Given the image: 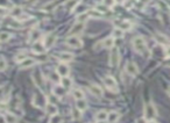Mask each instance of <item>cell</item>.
Listing matches in <instances>:
<instances>
[{"label": "cell", "instance_id": "6da1fadb", "mask_svg": "<svg viewBox=\"0 0 170 123\" xmlns=\"http://www.w3.org/2000/svg\"><path fill=\"white\" fill-rule=\"evenodd\" d=\"M157 115V110H156V107L153 102H149L148 105H146L145 107V120L146 121H153Z\"/></svg>", "mask_w": 170, "mask_h": 123}, {"label": "cell", "instance_id": "7a4b0ae2", "mask_svg": "<svg viewBox=\"0 0 170 123\" xmlns=\"http://www.w3.org/2000/svg\"><path fill=\"white\" fill-rule=\"evenodd\" d=\"M133 48H134V50L136 52L139 53L145 52L147 49V43L145 41V38L141 37V36H136L133 40Z\"/></svg>", "mask_w": 170, "mask_h": 123}, {"label": "cell", "instance_id": "3957f363", "mask_svg": "<svg viewBox=\"0 0 170 123\" xmlns=\"http://www.w3.org/2000/svg\"><path fill=\"white\" fill-rule=\"evenodd\" d=\"M104 84H105V86L110 91L112 92H118V85H117V81H115V79L111 76H106L104 77Z\"/></svg>", "mask_w": 170, "mask_h": 123}, {"label": "cell", "instance_id": "277c9868", "mask_svg": "<svg viewBox=\"0 0 170 123\" xmlns=\"http://www.w3.org/2000/svg\"><path fill=\"white\" fill-rule=\"evenodd\" d=\"M66 44H68L69 47L74 48V49L81 48L83 45L82 41H81V38H79L78 36H69V37L66 38Z\"/></svg>", "mask_w": 170, "mask_h": 123}, {"label": "cell", "instance_id": "5b68a950", "mask_svg": "<svg viewBox=\"0 0 170 123\" xmlns=\"http://www.w3.org/2000/svg\"><path fill=\"white\" fill-rule=\"evenodd\" d=\"M119 62H120V52H119V50L115 48L110 53V65L111 66H118Z\"/></svg>", "mask_w": 170, "mask_h": 123}, {"label": "cell", "instance_id": "8992f818", "mask_svg": "<svg viewBox=\"0 0 170 123\" xmlns=\"http://www.w3.org/2000/svg\"><path fill=\"white\" fill-rule=\"evenodd\" d=\"M55 42H56V35L54 33H50V34L44 36V40H43L42 43H43V45H44L46 49H49L50 47H53Z\"/></svg>", "mask_w": 170, "mask_h": 123}, {"label": "cell", "instance_id": "52a82bcc", "mask_svg": "<svg viewBox=\"0 0 170 123\" xmlns=\"http://www.w3.org/2000/svg\"><path fill=\"white\" fill-rule=\"evenodd\" d=\"M84 28H85L84 24H82V22H77V24H75L71 27L70 31H69V36H77L78 34L82 33L83 30H84Z\"/></svg>", "mask_w": 170, "mask_h": 123}, {"label": "cell", "instance_id": "ba28073f", "mask_svg": "<svg viewBox=\"0 0 170 123\" xmlns=\"http://www.w3.org/2000/svg\"><path fill=\"white\" fill-rule=\"evenodd\" d=\"M33 79H34V82L36 84L37 87L43 88V86H44V79H43L42 73L39 70H36L35 72L33 73Z\"/></svg>", "mask_w": 170, "mask_h": 123}, {"label": "cell", "instance_id": "9c48e42d", "mask_svg": "<svg viewBox=\"0 0 170 123\" xmlns=\"http://www.w3.org/2000/svg\"><path fill=\"white\" fill-rule=\"evenodd\" d=\"M56 72L59 73V77H68L69 73H70V69H69V66L65 64V63H61V64L57 65Z\"/></svg>", "mask_w": 170, "mask_h": 123}, {"label": "cell", "instance_id": "30bf717a", "mask_svg": "<svg viewBox=\"0 0 170 123\" xmlns=\"http://www.w3.org/2000/svg\"><path fill=\"white\" fill-rule=\"evenodd\" d=\"M126 72L128 73L129 76L135 77L139 73V69H138V65L135 64L134 62H128L126 64Z\"/></svg>", "mask_w": 170, "mask_h": 123}, {"label": "cell", "instance_id": "8fae6325", "mask_svg": "<svg viewBox=\"0 0 170 123\" xmlns=\"http://www.w3.org/2000/svg\"><path fill=\"white\" fill-rule=\"evenodd\" d=\"M33 103H34L36 107H46V105H47V100L43 96V94L39 93V94H35L34 100H33Z\"/></svg>", "mask_w": 170, "mask_h": 123}, {"label": "cell", "instance_id": "7c38bea8", "mask_svg": "<svg viewBox=\"0 0 170 123\" xmlns=\"http://www.w3.org/2000/svg\"><path fill=\"white\" fill-rule=\"evenodd\" d=\"M89 91L91 92V94H93L94 96H97V98H101L103 96V89L98 86V85H90V87H89Z\"/></svg>", "mask_w": 170, "mask_h": 123}, {"label": "cell", "instance_id": "4fadbf2b", "mask_svg": "<svg viewBox=\"0 0 170 123\" xmlns=\"http://www.w3.org/2000/svg\"><path fill=\"white\" fill-rule=\"evenodd\" d=\"M36 63L35 59L33 58H25L22 62H20V67L21 69H28V67H32V66H34Z\"/></svg>", "mask_w": 170, "mask_h": 123}, {"label": "cell", "instance_id": "5bb4252c", "mask_svg": "<svg viewBox=\"0 0 170 123\" xmlns=\"http://www.w3.org/2000/svg\"><path fill=\"white\" fill-rule=\"evenodd\" d=\"M32 49H33V51L35 53H44V51H46V48L43 45V43H42V42H39V41H36L35 43H33Z\"/></svg>", "mask_w": 170, "mask_h": 123}, {"label": "cell", "instance_id": "9a60e30c", "mask_svg": "<svg viewBox=\"0 0 170 123\" xmlns=\"http://www.w3.org/2000/svg\"><path fill=\"white\" fill-rule=\"evenodd\" d=\"M59 59L62 63H69L74 59V55L71 52H61L59 55Z\"/></svg>", "mask_w": 170, "mask_h": 123}, {"label": "cell", "instance_id": "2e32d148", "mask_svg": "<svg viewBox=\"0 0 170 123\" xmlns=\"http://www.w3.org/2000/svg\"><path fill=\"white\" fill-rule=\"evenodd\" d=\"M40 37H41V33H40L37 29H34V30H32V31H30L28 41H29L30 43H35L36 41H39V38H40Z\"/></svg>", "mask_w": 170, "mask_h": 123}, {"label": "cell", "instance_id": "e0dca14e", "mask_svg": "<svg viewBox=\"0 0 170 123\" xmlns=\"http://www.w3.org/2000/svg\"><path fill=\"white\" fill-rule=\"evenodd\" d=\"M119 117H120V114L118 111H111V113H108L106 121L108 123H115L119 120Z\"/></svg>", "mask_w": 170, "mask_h": 123}, {"label": "cell", "instance_id": "ac0fdd59", "mask_svg": "<svg viewBox=\"0 0 170 123\" xmlns=\"http://www.w3.org/2000/svg\"><path fill=\"white\" fill-rule=\"evenodd\" d=\"M107 115H108V113L106 110L98 111V113L96 114V121H97V122H104V121L107 120Z\"/></svg>", "mask_w": 170, "mask_h": 123}, {"label": "cell", "instance_id": "d6986e66", "mask_svg": "<svg viewBox=\"0 0 170 123\" xmlns=\"http://www.w3.org/2000/svg\"><path fill=\"white\" fill-rule=\"evenodd\" d=\"M101 43H103V47L104 48H106V49H111V48H113V45H114V37H113V36H110V37L105 38Z\"/></svg>", "mask_w": 170, "mask_h": 123}, {"label": "cell", "instance_id": "ffe728a7", "mask_svg": "<svg viewBox=\"0 0 170 123\" xmlns=\"http://www.w3.org/2000/svg\"><path fill=\"white\" fill-rule=\"evenodd\" d=\"M22 13H24V11H22V7H20V6H15L11 9V15L14 16V18L19 19L21 15H22Z\"/></svg>", "mask_w": 170, "mask_h": 123}, {"label": "cell", "instance_id": "44dd1931", "mask_svg": "<svg viewBox=\"0 0 170 123\" xmlns=\"http://www.w3.org/2000/svg\"><path fill=\"white\" fill-rule=\"evenodd\" d=\"M61 82H62V86L64 88L65 91L66 89H70L72 87V80L68 77H63V79H61Z\"/></svg>", "mask_w": 170, "mask_h": 123}, {"label": "cell", "instance_id": "7402d4cb", "mask_svg": "<svg viewBox=\"0 0 170 123\" xmlns=\"http://www.w3.org/2000/svg\"><path fill=\"white\" fill-rule=\"evenodd\" d=\"M53 92L57 98H63L65 95V89L63 88V86H55Z\"/></svg>", "mask_w": 170, "mask_h": 123}, {"label": "cell", "instance_id": "603a6c76", "mask_svg": "<svg viewBox=\"0 0 170 123\" xmlns=\"http://www.w3.org/2000/svg\"><path fill=\"white\" fill-rule=\"evenodd\" d=\"M76 108H78L81 111H84L86 110V108H88V102L85 101L84 99H81V100H77L76 102Z\"/></svg>", "mask_w": 170, "mask_h": 123}, {"label": "cell", "instance_id": "cb8c5ba5", "mask_svg": "<svg viewBox=\"0 0 170 123\" xmlns=\"http://www.w3.org/2000/svg\"><path fill=\"white\" fill-rule=\"evenodd\" d=\"M5 123H17L18 122V117L15 116L12 113H7L5 115Z\"/></svg>", "mask_w": 170, "mask_h": 123}, {"label": "cell", "instance_id": "d4e9b609", "mask_svg": "<svg viewBox=\"0 0 170 123\" xmlns=\"http://www.w3.org/2000/svg\"><path fill=\"white\" fill-rule=\"evenodd\" d=\"M72 96L76 100H81V99H84L85 94H84V92H83L81 88H76V89L72 91Z\"/></svg>", "mask_w": 170, "mask_h": 123}, {"label": "cell", "instance_id": "484cf974", "mask_svg": "<svg viewBox=\"0 0 170 123\" xmlns=\"http://www.w3.org/2000/svg\"><path fill=\"white\" fill-rule=\"evenodd\" d=\"M46 110L49 115H55V114H57V108H56V106H54L53 103H47L46 105Z\"/></svg>", "mask_w": 170, "mask_h": 123}, {"label": "cell", "instance_id": "4316f807", "mask_svg": "<svg viewBox=\"0 0 170 123\" xmlns=\"http://www.w3.org/2000/svg\"><path fill=\"white\" fill-rule=\"evenodd\" d=\"M155 41L160 43V44H167L168 43V38L162 34H155Z\"/></svg>", "mask_w": 170, "mask_h": 123}, {"label": "cell", "instance_id": "83f0119b", "mask_svg": "<svg viewBox=\"0 0 170 123\" xmlns=\"http://www.w3.org/2000/svg\"><path fill=\"white\" fill-rule=\"evenodd\" d=\"M71 116H72L74 120H79L82 117V111L79 110L78 108H76V107H74L71 109Z\"/></svg>", "mask_w": 170, "mask_h": 123}, {"label": "cell", "instance_id": "f1b7e54d", "mask_svg": "<svg viewBox=\"0 0 170 123\" xmlns=\"http://www.w3.org/2000/svg\"><path fill=\"white\" fill-rule=\"evenodd\" d=\"M77 4H78V0H66L64 6L66 7L68 9H74V8L77 6Z\"/></svg>", "mask_w": 170, "mask_h": 123}, {"label": "cell", "instance_id": "f546056e", "mask_svg": "<svg viewBox=\"0 0 170 123\" xmlns=\"http://www.w3.org/2000/svg\"><path fill=\"white\" fill-rule=\"evenodd\" d=\"M89 16H90V15L88 14V12L82 13V14H78V16H77V22H82V24H85V22L88 21Z\"/></svg>", "mask_w": 170, "mask_h": 123}, {"label": "cell", "instance_id": "4dcf8cb0", "mask_svg": "<svg viewBox=\"0 0 170 123\" xmlns=\"http://www.w3.org/2000/svg\"><path fill=\"white\" fill-rule=\"evenodd\" d=\"M62 122H63V120H62L61 115H59V114L51 115L50 120H49V123H62Z\"/></svg>", "mask_w": 170, "mask_h": 123}, {"label": "cell", "instance_id": "1f68e13d", "mask_svg": "<svg viewBox=\"0 0 170 123\" xmlns=\"http://www.w3.org/2000/svg\"><path fill=\"white\" fill-rule=\"evenodd\" d=\"M11 38V34L9 33H6V31H1L0 33V42L4 43V42H7Z\"/></svg>", "mask_w": 170, "mask_h": 123}, {"label": "cell", "instance_id": "d6a6232c", "mask_svg": "<svg viewBox=\"0 0 170 123\" xmlns=\"http://www.w3.org/2000/svg\"><path fill=\"white\" fill-rule=\"evenodd\" d=\"M74 9H75V12H77L78 14H82V13L88 12V7L85 6V5H77Z\"/></svg>", "mask_w": 170, "mask_h": 123}, {"label": "cell", "instance_id": "836d02e7", "mask_svg": "<svg viewBox=\"0 0 170 123\" xmlns=\"http://www.w3.org/2000/svg\"><path fill=\"white\" fill-rule=\"evenodd\" d=\"M123 36V30L120 29V28H115V29L113 30V37H115V38H121Z\"/></svg>", "mask_w": 170, "mask_h": 123}, {"label": "cell", "instance_id": "e575fe53", "mask_svg": "<svg viewBox=\"0 0 170 123\" xmlns=\"http://www.w3.org/2000/svg\"><path fill=\"white\" fill-rule=\"evenodd\" d=\"M50 80H53L54 82H59V80H61V78H59V73L55 71V72H51L50 73Z\"/></svg>", "mask_w": 170, "mask_h": 123}, {"label": "cell", "instance_id": "d590c367", "mask_svg": "<svg viewBox=\"0 0 170 123\" xmlns=\"http://www.w3.org/2000/svg\"><path fill=\"white\" fill-rule=\"evenodd\" d=\"M25 58H27V56H26V53H19L18 56L15 57V60L20 63V62H22V60H24Z\"/></svg>", "mask_w": 170, "mask_h": 123}, {"label": "cell", "instance_id": "8d00e7d4", "mask_svg": "<svg viewBox=\"0 0 170 123\" xmlns=\"http://www.w3.org/2000/svg\"><path fill=\"white\" fill-rule=\"evenodd\" d=\"M6 62H5V59L4 58H0V71H4L5 69H6Z\"/></svg>", "mask_w": 170, "mask_h": 123}, {"label": "cell", "instance_id": "74e56055", "mask_svg": "<svg viewBox=\"0 0 170 123\" xmlns=\"http://www.w3.org/2000/svg\"><path fill=\"white\" fill-rule=\"evenodd\" d=\"M7 13H8V11H7V8H5V7H1V6H0V16H4V15H6Z\"/></svg>", "mask_w": 170, "mask_h": 123}, {"label": "cell", "instance_id": "f35d334b", "mask_svg": "<svg viewBox=\"0 0 170 123\" xmlns=\"http://www.w3.org/2000/svg\"><path fill=\"white\" fill-rule=\"evenodd\" d=\"M165 55H167L168 57H170V45H168L167 49H165Z\"/></svg>", "mask_w": 170, "mask_h": 123}, {"label": "cell", "instance_id": "ab89813d", "mask_svg": "<svg viewBox=\"0 0 170 123\" xmlns=\"http://www.w3.org/2000/svg\"><path fill=\"white\" fill-rule=\"evenodd\" d=\"M136 123H147V122H146V120H145V118H140V120H138V121H136Z\"/></svg>", "mask_w": 170, "mask_h": 123}, {"label": "cell", "instance_id": "60d3db41", "mask_svg": "<svg viewBox=\"0 0 170 123\" xmlns=\"http://www.w3.org/2000/svg\"><path fill=\"white\" fill-rule=\"evenodd\" d=\"M2 94H4V88H2V87H0V98L2 96Z\"/></svg>", "mask_w": 170, "mask_h": 123}, {"label": "cell", "instance_id": "b9f144b4", "mask_svg": "<svg viewBox=\"0 0 170 123\" xmlns=\"http://www.w3.org/2000/svg\"><path fill=\"white\" fill-rule=\"evenodd\" d=\"M114 1H117L118 4H123V1H125V0H114Z\"/></svg>", "mask_w": 170, "mask_h": 123}, {"label": "cell", "instance_id": "7bdbcfd3", "mask_svg": "<svg viewBox=\"0 0 170 123\" xmlns=\"http://www.w3.org/2000/svg\"><path fill=\"white\" fill-rule=\"evenodd\" d=\"M147 123H156V122H155V121L153 120V121H147Z\"/></svg>", "mask_w": 170, "mask_h": 123}, {"label": "cell", "instance_id": "ee69618b", "mask_svg": "<svg viewBox=\"0 0 170 123\" xmlns=\"http://www.w3.org/2000/svg\"><path fill=\"white\" fill-rule=\"evenodd\" d=\"M168 93H169V95H170V88H169V91H168Z\"/></svg>", "mask_w": 170, "mask_h": 123}, {"label": "cell", "instance_id": "f6af8a7d", "mask_svg": "<svg viewBox=\"0 0 170 123\" xmlns=\"http://www.w3.org/2000/svg\"><path fill=\"white\" fill-rule=\"evenodd\" d=\"M98 1H101V0H98Z\"/></svg>", "mask_w": 170, "mask_h": 123}]
</instances>
